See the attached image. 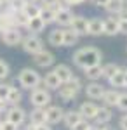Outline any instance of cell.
<instances>
[{
	"label": "cell",
	"mask_w": 127,
	"mask_h": 130,
	"mask_svg": "<svg viewBox=\"0 0 127 130\" xmlns=\"http://www.w3.org/2000/svg\"><path fill=\"white\" fill-rule=\"evenodd\" d=\"M7 4H9V7L12 10H23L24 5L28 4V0H9Z\"/></svg>",
	"instance_id": "836d02e7"
},
{
	"label": "cell",
	"mask_w": 127,
	"mask_h": 130,
	"mask_svg": "<svg viewBox=\"0 0 127 130\" xmlns=\"http://www.w3.org/2000/svg\"><path fill=\"white\" fill-rule=\"evenodd\" d=\"M78 38H80V37H78L71 28L63 30V47H73V45H77Z\"/></svg>",
	"instance_id": "484cf974"
},
{
	"label": "cell",
	"mask_w": 127,
	"mask_h": 130,
	"mask_svg": "<svg viewBox=\"0 0 127 130\" xmlns=\"http://www.w3.org/2000/svg\"><path fill=\"white\" fill-rule=\"evenodd\" d=\"M89 2H91V4H94L96 7H105V5L108 4V0H89Z\"/></svg>",
	"instance_id": "7bdbcfd3"
},
{
	"label": "cell",
	"mask_w": 127,
	"mask_h": 130,
	"mask_svg": "<svg viewBox=\"0 0 127 130\" xmlns=\"http://www.w3.org/2000/svg\"><path fill=\"white\" fill-rule=\"evenodd\" d=\"M0 125H2V120H0Z\"/></svg>",
	"instance_id": "9f6ffc18"
},
{
	"label": "cell",
	"mask_w": 127,
	"mask_h": 130,
	"mask_svg": "<svg viewBox=\"0 0 127 130\" xmlns=\"http://www.w3.org/2000/svg\"><path fill=\"white\" fill-rule=\"evenodd\" d=\"M98 108L94 102H91V101H85V102H82L80 104V108H78V113L82 115V118H85V120H94V116H96V113H98Z\"/></svg>",
	"instance_id": "5bb4252c"
},
{
	"label": "cell",
	"mask_w": 127,
	"mask_h": 130,
	"mask_svg": "<svg viewBox=\"0 0 127 130\" xmlns=\"http://www.w3.org/2000/svg\"><path fill=\"white\" fill-rule=\"evenodd\" d=\"M28 2H35V4H40V0H28Z\"/></svg>",
	"instance_id": "816d5d0a"
},
{
	"label": "cell",
	"mask_w": 127,
	"mask_h": 130,
	"mask_svg": "<svg viewBox=\"0 0 127 130\" xmlns=\"http://www.w3.org/2000/svg\"><path fill=\"white\" fill-rule=\"evenodd\" d=\"M21 101H23V94H21V90L18 89V87H14V85H10L9 95H7V104L14 106V104H19Z\"/></svg>",
	"instance_id": "83f0119b"
},
{
	"label": "cell",
	"mask_w": 127,
	"mask_h": 130,
	"mask_svg": "<svg viewBox=\"0 0 127 130\" xmlns=\"http://www.w3.org/2000/svg\"><path fill=\"white\" fill-rule=\"evenodd\" d=\"M73 12L70 7H63V9H56V23H58L59 26H65V28H68L70 24H71V19H73Z\"/></svg>",
	"instance_id": "4fadbf2b"
},
{
	"label": "cell",
	"mask_w": 127,
	"mask_h": 130,
	"mask_svg": "<svg viewBox=\"0 0 127 130\" xmlns=\"http://www.w3.org/2000/svg\"><path fill=\"white\" fill-rule=\"evenodd\" d=\"M54 61H56V56H54L50 50L42 49L40 52L33 54V62H35V66H39V68H49V66L54 64Z\"/></svg>",
	"instance_id": "52a82bcc"
},
{
	"label": "cell",
	"mask_w": 127,
	"mask_h": 130,
	"mask_svg": "<svg viewBox=\"0 0 127 130\" xmlns=\"http://www.w3.org/2000/svg\"><path fill=\"white\" fill-rule=\"evenodd\" d=\"M89 127H91V123H89V120H85V118H82V120H80V121H77V123H75V125H73V127H71L70 130H87Z\"/></svg>",
	"instance_id": "d590c367"
},
{
	"label": "cell",
	"mask_w": 127,
	"mask_h": 130,
	"mask_svg": "<svg viewBox=\"0 0 127 130\" xmlns=\"http://www.w3.org/2000/svg\"><path fill=\"white\" fill-rule=\"evenodd\" d=\"M52 101L49 89H42V87H35L30 92V102L33 104V108H47Z\"/></svg>",
	"instance_id": "3957f363"
},
{
	"label": "cell",
	"mask_w": 127,
	"mask_h": 130,
	"mask_svg": "<svg viewBox=\"0 0 127 130\" xmlns=\"http://www.w3.org/2000/svg\"><path fill=\"white\" fill-rule=\"evenodd\" d=\"M47 40L52 47H63V30H59V28L52 30L47 37Z\"/></svg>",
	"instance_id": "4316f807"
},
{
	"label": "cell",
	"mask_w": 127,
	"mask_h": 130,
	"mask_svg": "<svg viewBox=\"0 0 127 130\" xmlns=\"http://www.w3.org/2000/svg\"><path fill=\"white\" fill-rule=\"evenodd\" d=\"M103 28H105L103 19H99V18H92V19H89L87 33L91 35V37H101V35H103Z\"/></svg>",
	"instance_id": "9a60e30c"
},
{
	"label": "cell",
	"mask_w": 127,
	"mask_h": 130,
	"mask_svg": "<svg viewBox=\"0 0 127 130\" xmlns=\"http://www.w3.org/2000/svg\"><path fill=\"white\" fill-rule=\"evenodd\" d=\"M117 108L120 111H125V113H127V92H124V94H120V95H118Z\"/></svg>",
	"instance_id": "e575fe53"
},
{
	"label": "cell",
	"mask_w": 127,
	"mask_h": 130,
	"mask_svg": "<svg viewBox=\"0 0 127 130\" xmlns=\"http://www.w3.org/2000/svg\"><path fill=\"white\" fill-rule=\"evenodd\" d=\"M21 47L23 50L30 54V56H33V54H37L40 50L44 49V42L40 38L39 35H35V33H30L26 37H23V40H21Z\"/></svg>",
	"instance_id": "277c9868"
},
{
	"label": "cell",
	"mask_w": 127,
	"mask_h": 130,
	"mask_svg": "<svg viewBox=\"0 0 127 130\" xmlns=\"http://www.w3.org/2000/svg\"><path fill=\"white\" fill-rule=\"evenodd\" d=\"M120 2H122V4H124V5H127V0H120Z\"/></svg>",
	"instance_id": "f5cc1de1"
},
{
	"label": "cell",
	"mask_w": 127,
	"mask_h": 130,
	"mask_svg": "<svg viewBox=\"0 0 127 130\" xmlns=\"http://www.w3.org/2000/svg\"><path fill=\"white\" fill-rule=\"evenodd\" d=\"M117 19H125L127 21V5H124V7L117 12Z\"/></svg>",
	"instance_id": "60d3db41"
},
{
	"label": "cell",
	"mask_w": 127,
	"mask_h": 130,
	"mask_svg": "<svg viewBox=\"0 0 127 130\" xmlns=\"http://www.w3.org/2000/svg\"><path fill=\"white\" fill-rule=\"evenodd\" d=\"M35 128H37V130H52L47 121H45V123H40V125H35Z\"/></svg>",
	"instance_id": "ee69618b"
},
{
	"label": "cell",
	"mask_w": 127,
	"mask_h": 130,
	"mask_svg": "<svg viewBox=\"0 0 127 130\" xmlns=\"http://www.w3.org/2000/svg\"><path fill=\"white\" fill-rule=\"evenodd\" d=\"M0 7H2V2H0Z\"/></svg>",
	"instance_id": "11a10c76"
},
{
	"label": "cell",
	"mask_w": 127,
	"mask_h": 130,
	"mask_svg": "<svg viewBox=\"0 0 127 130\" xmlns=\"http://www.w3.org/2000/svg\"><path fill=\"white\" fill-rule=\"evenodd\" d=\"M30 123L31 125H40V123H45V108H33L31 113L28 115Z\"/></svg>",
	"instance_id": "603a6c76"
},
{
	"label": "cell",
	"mask_w": 127,
	"mask_h": 130,
	"mask_svg": "<svg viewBox=\"0 0 127 130\" xmlns=\"http://www.w3.org/2000/svg\"><path fill=\"white\" fill-rule=\"evenodd\" d=\"M24 130H37L35 128V125H31V123H28V125H26V128Z\"/></svg>",
	"instance_id": "c3c4849f"
},
{
	"label": "cell",
	"mask_w": 127,
	"mask_h": 130,
	"mask_svg": "<svg viewBox=\"0 0 127 130\" xmlns=\"http://www.w3.org/2000/svg\"><path fill=\"white\" fill-rule=\"evenodd\" d=\"M73 64L80 68V70H85L89 66H94V64H101V59H103V54L101 50L96 49V47H82L78 49L75 54H73Z\"/></svg>",
	"instance_id": "6da1fadb"
},
{
	"label": "cell",
	"mask_w": 127,
	"mask_h": 130,
	"mask_svg": "<svg viewBox=\"0 0 127 130\" xmlns=\"http://www.w3.org/2000/svg\"><path fill=\"white\" fill-rule=\"evenodd\" d=\"M78 92H80V90H78L77 87H73L70 82L61 83V85H59V89H58L59 97L65 101V102H71V101H75V99H77V95H78Z\"/></svg>",
	"instance_id": "ba28073f"
},
{
	"label": "cell",
	"mask_w": 127,
	"mask_h": 130,
	"mask_svg": "<svg viewBox=\"0 0 127 130\" xmlns=\"http://www.w3.org/2000/svg\"><path fill=\"white\" fill-rule=\"evenodd\" d=\"M12 18H14V24L18 28H26V24H28V21H30V18L24 14V10H14Z\"/></svg>",
	"instance_id": "f1b7e54d"
},
{
	"label": "cell",
	"mask_w": 127,
	"mask_h": 130,
	"mask_svg": "<svg viewBox=\"0 0 127 130\" xmlns=\"http://www.w3.org/2000/svg\"><path fill=\"white\" fill-rule=\"evenodd\" d=\"M4 115H5V120H9V121H12V123H16L18 127H21V125L26 121V118H28L26 111L23 109L19 104H14V106L7 108Z\"/></svg>",
	"instance_id": "8992f818"
},
{
	"label": "cell",
	"mask_w": 127,
	"mask_h": 130,
	"mask_svg": "<svg viewBox=\"0 0 127 130\" xmlns=\"http://www.w3.org/2000/svg\"><path fill=\"white\" fill-rule=\"evenodd\" d=\"M0 130H19V127H18L16 123L9 121V120H4L2 125H0Z\"/></svg>",
	"instance_id": "74e56055"
},
{
	"label": "cell",
	"mask_w": 127,
	"mask_h": 130,
	"mask_svg": "<svg viewBox=\"0 0 127 130\" xmlns=\"http://www.w3.org/2000/svg\"><path fill=\"white\" fill-rule=\"evenodd\" d=\"M113 118V113L111 109L108 108V106H101L98 108V113H96V116H94V125H99V127H103V125H108L110 121Z\"/></svg>",
	"instance_id": "7c38bea8"
},
{
	"label": "cell",
	"mask_w": 127,
	"mask_h": 130,
	"mask_svg": "<svg viewBox=\"0 0 127 130\" xmlns=\"http://www.w3.org/2000/svg\"><path fill=\"white\" fill-rule=\"evenodd\" d=\"M84 76L89 82H98L103 78V70H101V64H94V66H89L84 70Z\"/></svg>",
	"instance_id": "d6986e66"
},
{
	"label": "cell",
	"mask_w": 127,
	"mask_h": 130,
	"mask_svg": "<svg viewBox=\"0 0 127 130\" xmlns=\"http://www.w3.org/2000/svg\"><path fill=\"white\" fill-rule=\"evenodd\" d=\"M52 71L58 75V78L61 80V83H66V82H70V78L73 76V71H71V68H70L68 64H58V66H56Z\"/></svg>",
	"instance_id": "ffe728a7"
},
{
	"label": "cell",
	"mask_w": 127,
	"mask_h": 130,
	"mask_svg": "<svg viewBox=\"0 0 127 130\" xmlns=\"http://www.w3.org/2000/svg\"><path fill=\"white\" fill-rule=\"evenodd\" d=\"M40 18L44 19L45 24H52L56 23V9L54 7H47V5H40Z\"/></svg>",
	"instance_id": "d4e9b609"
},
{
	"label": "cell",
	"mask_w": 127,
	"mask_h": 130,
	"mask_svg": "<svg viewBox=\"0 0 127 130\" xmlns=\"http://www.w3.org/2000/svg\"><path fill=\"white\" fill-rule=\"evenodd\" d=\"M59 4V0H40V5H47V7H54Z\"/></svg>",
	"instance_id": "f35d334b"
},
{
	"label": "cell",
	"mask_w": 127,
	"mask_h": 130,
	"mask_svg": "<svg viewBox=\"0 0 127 130\" xmlns=\"http://www.w3.org/2000/svg\"><path fill=\"white\" fill-rule=\"evenodd\" d=\"M0 2H2V4H4V2H9V0H0Z\"/></svg>",
	"instance_id": "db71d44e"
},
{
	"label": "cell",
	"mask_w": 127,
	"mask_h": 130,
	"mask_svg": "<svg viewBox=\"0 0 127 130\" xmlns=\"http://www.w3.org/2000/svg\"><path fill=\"white\" fill-rule=\"evenodd\" d=\"M118 95H120V92L117 89H110V90H105V94H103V104L108 106V108H113V106H117V101H118Z\"/></svg>",
	"instance_id": "7402d4cb"
},
{
	"label": "cell",
	"mask_w": 127,
	"mask_h": 130,
	"mask_svg": "<svg viewBox=\"0 0 127 130\" xmlns=\"http://www.w3.org/2000/svg\"><path fill=\"white\" fill-rule=\"evenodd\" d=\"M101 70H103V78L108 80V78L118 70V66L115 64V62H108V64H105V66H101Z\"/></svg>",
	"instance_id": "1f68e13d"
},
{
	"label": "cell",
	"mask_w": 127,
	"mask_h": 130,
	"mask_svg": "<svg viewBox=\"0 0 127 130\" xmlns=\"http://www.w3.org/2000/svg\"><path fill=\"white\" fill-rule=\"evenodd\" d=\"M68 28L77 33L78 37H85L89 35L87 33V28H89V19H85L84 16H73V19H71V24H70Z\"/></svg>",
	"instance_id": "30bf717a"
},
{
	"label": "cell",
	"mask_w": 127,
	"mask_h": 130,
	"mask_svg": "<svg viewBox=\"0 0 127 130\" xmlns=\"http://www.w3.org/2000/svg\"><path fill=\"white\" fill-rule=\"evenodd\" d=\"M124 87H127V68H125V75H124Z\"/></svg>",
	"instance_id": "681fc988"
},
{
	"label": "cell",
	"mask_w": 127,
	"mask_h": 130,
	"mask_svg": "<svg viewBox=\"0 0 127 130\" xmlns=\"http://www.w3.org/2000/svg\"><path fill=\"white\" fill-rule=\"evenodd\" d=\"M80 120H82V115L78 113V109H68V111H65V115H63V121H65V125L68 128H71Z\"/></svg>",
	"instance_id": "cb8c5ba5"
},
{
	"label": "cell",
	"mask_w": 127,
	"mask_h": 130,
	"mask_svg": "<svg viewBox=\"0 0 127 130\" xmlns=\"http://www.w3.org/2000/svg\"><path fill=\"white\" fill-rule=\"evenodd\" d=\"M124 75H125V68H120V66H118V70L108 78L110 87H113V89H122V87H124Z\"/></svg>",
	"instance_id": "ac0fdd59"
},
{
	"label": "cell",
	"mask_w": 127,
	"mask_h": 130,
	"mask_svg": "<svg viewBox=\"0 0 127 130\" xmlns=\"http://www.w3.org/2000/svg\"><path fill=\"white\" fill-rule=\"evenodd\" d=\"M45 23H44V19L40 18V16H37V18H30L28 24H26V30L30 31V33H35V35H39V33H42V31L45 30Z\"/></svg>",
	"instance_id": "2e32d148"
},
{
	"label": "cell",
	"mask_w": 127,
	"mask_h": 130,
	"mask_svg": "<svg viewBox=\"0 0 127 130\" xmlns=\"http://www.w3.org/2000/svg\"><path fill=\"white\" fill-rule=\"evenodd\" d=\"M24 14L28 16V18H37L40 14V4H35V2H28L26 5H24Z\"/></svg>",
	"instance_id": "f546056e"
},
{
	"label": "cell",
	"mask_w": 127,
	"mask_h": 130,
	"mask_svg": "<svg viewBox=\"0 0 127 130\" xmlns=\"http://www.w3.org/2000/svg\"><path fill=\"white\" fill-rule=\"evenodd\" d=\"M118 31L127 35V21L125 19H118Z\"/></svg>",
	"instance_id": "ab89813d"
},
{
	"label": "cell",
	"mask_w": 127,
	"mask_h": 130,
	"mask_svg": "<svg viewBox=\"0 0 127 130\" xmlns=\"http://www.w3.org/2000/svg\"><path fill=\"white\" fill-rule=\"evenodd\" d=\"M105 23V28H103V35H108V37H115L118 31V19L117 18H108V19H103Z\"/></svg>",
	"instance_id": "44dd1931"
},
{
	"label": "cell",
	"mask_w": 127,
	"mask_h": 130,
	"mask_svg": "<svg viewBox=\"0 0 127 130\" xmlns=\"http://www.w3.org/2000/svg\"><path fill=\"white\" fill-rule=\"evenodd\" d=\"M9 75H10V66L7 64V62H5V61L0 59V82L5 80Z\"/></svg>",
	"instance_id": "d6a6232c"
},
{
	"label": "cell",
	"mask_w": 127,
	"mask_h": 130,
	"mask_svg": "<svg viewBox=\"0 0 127 130\" xmlns=\"http://www.w3.org/2000/svg\"><path fill=\"white\" fill-rule=\"evenodd\" d=\"M118 127H120V130H127V115H124L118 120Z\"/></svg>",
	"instance_id": "b9f144b4"
},
{
	"label": "cell",
	"mask_w": 127,
	"mask_h": 130,
	"mask_svg": "<svg viewBox=\"0 0 127 130\" xmlns=\"http://www.w3.org/2000/svg\"><path fill=\"white\" fill-rule=\"evenodd\" d=\"M101 130H113V128H111V127H108V125H103V128H101Z\"/></svg>",
	"instance_id": "f907efd6"
},
{
	"label": "cell",
	"mask_w": 127,
	"mask_h": 130,
	"mask_svg": "<svg viewBox=\"0 0 127 130\" xmlns=\"http://www.w3.org/2000/svg\"><path fill=\"white\" fill-rule=\"evenodd\" d=\"M87 130H101V127H99V125H91Z\"/></svg>",
	"instance_id": "7dc6e473"
},
{
	"label": "cell",
	"mask_w": 127,
	"mask_h": 130,
	"mask_svg": "<svg viewBox=\"0 0 127 130\" xmlns=\"http://www.w3.org/2000/svg\"><path fill=\"white\" fill-rule=\"evenodd\" d=\"M68 5H80V4H84L85 0H65Z\"/></svg>",
	"instance_id": "bcb514c9"
},
{
	"label": "cell",
	"mask_w": 127,
	"mask_h": 130,
	"mask_svg": "<svg viewBox=\"0 0 127 130\" xmlns=\"http://www.w3.org/2000/svg\"><path fill=\"white\" fill-rule=\"evenodd\" d=\"M5 109H7V101H2V99H0V115H4Z\"/></svg>",
	"instance_id": "f6af8a7d"
},
{
	"label": "cell",
	"mask_w": 127,
	"mask_h": 130,
	"mask_svg": "<svg viewBox=\"0 0 127 130\" xmlns=\"http://www.w3.org/2000/svg\"><path fill=\"white\" fill-rule=\"evenodd\" d=\"M9 90H10V83H0V99L2 101H7Z\"/></svg>",
	"instance_id": "8d00e7d4"
},
{
	"label": "cell",
	"mask_w": 127,
	"mask_h": 130,
	"mask_svg": "<svg viewBox=\"0 0 127 130\" xmlns=\"http://www.w3.org/2000/svg\"><path fill=\"white\" fill-rule=\"evenodd\" d=\"M84 92H85V95H87L89 99H101L103 97V94H105V87L98 83V82H89L87 85L84 87Z\"/></svg>",
	"instance_id": "8fae6325"
},
{
	"label": "cell",
	"mask_w": 127,
	"mask_h": 130,
	"mask_svg": "<svg viewBox=\"0 0 127 130\" xmlns=\"http://www.w3.org/2000/svg\"><path fill=\"white\" fill-rule=\"evenodd\" d=\"M42 83H44V87L49 90H58L59 85H61V80L58 78V75L54 73V71H49V73H45V76L42 78Z\"/></svg>",
	"instance_id": "e0dca14e"
},
{
	"label": "cell",
	"mask_w": 127,
	"mask_h": 130,
	"mask_svg": "<svg viewBox=\"0 0 127 130\" xmlns=\"http://www.w3.org/2000/svg\"><path fill=\"white\" fill-rule=\"evenodd\" d=\"M122 7H124V4H122L120 0H108V4L105 5L106 12H110V14H117Z\"/></svg>",
	"instance_id": "4dcf8cb0"
},
{
	"label": "cell",
	"mask_w": 127,
	"mask_h": 130,
	"mask_svg": "<svg viewBox=\"0 0 127 130\" xmlns=\"http://www.w3.org/2000/svg\"><path fill=\"white\" fill-rule=\"evenodd\" d=\"M18 82H19L21 89H26L31 90L35 87H39L42 83V76L37 70H31V68H23L18 75Z\"/></svg>",
	"instance_id": "7a4b0ae2"
},
{
	"label": "cell",
	"mask_w": 127,
	"mask_h": 130,
	"mask_svg": "<svg viewBox=\"0 0 127 130\" xmlns=\"http://www.w3.org/2000/svg\"><path fill=\"white\" fill-rule=\"evenodd\" d=\"M21 28H16L12 26L5 31H0V40L4 42V45L7 47H18L21 45V40H23V35H21Z\"/></svg>",
	"instance_id": "5b68a950"
},
{
	"label": "cell",
	"mask_w": 127,
	"mask_h": 130,
	"mask_svg": "<svg viewBox=\"0 0 127 130\" xmlns=\"http://www.w3.org/2000/svg\"><path fill=\"white\" fill-rule=\"evenodd\" d=\"M63 115H65V109L61 106H47L45 108V120L49 125H56L59 121H63Z\"/></svg>",
	"instance_id": "9c48e42d"
}]
</instances>
